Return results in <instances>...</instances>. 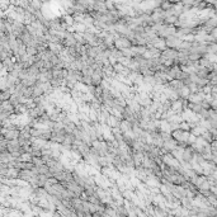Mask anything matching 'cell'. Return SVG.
Segmentation results:
<instances>
[{"mask_svg": "<svg viewBox=\"0 0 217 217\" xmlns=\"http://www.w3.org/2000/svg\"><path fill=\"white\" fill-rule=\"evenodd\" d=\"M48 47H50V50H51L53 53L62 52V48H61V46H60L59 43H52V42H50V43H48Z\"/></svg>", "mask_w": 217, "mask_h": 217, "instance_id": "obj_10", "label": "cell"}, {"mask_svg": "<svg viewBox=\"0 0 217 217\" xmlns=\"http://www.w3.org/2000/svg\"><path fill=\"white\" fill-rule=\"evenodd\" d=\"M36 53H37V48H36V47H27V55L34 56Z\"/></svg>", "mask_w": 217, "mask_h": 217, "instance_id": "obj_18", "label": "cell"}, {"mask_svg": "<svg viewBox=\"0 0 217 217\" xmlns=\"http://www.w3.org/2000/svg\"><path fill=\"white\" fill-rule=\"evenodd\" d=\"M189 88L188 87H183V88H180L179 90H176V93H178V95H180V97H183V98H189Z\"/></svg>", "mask_w": 217, "mask_h": 217, "instance_id": "obj_8", "label": "cell"}, {"mask_svg": "<svg viewBox=\"0 0 217 217\" xmlns=\"http://www.w3.org/2000/svg\"><path fill=\"white\" fill-rule=\"evenodd\" d=\"M179 128H180V130H184V131H187V130L189 128V125H188V123H185V122H183V123H180V125H179Z\"/></svg>", "mask_w": 217, "mask_h": 217, "instance_id": "obj_21", "label": "cell"}, {"mask_svg": "<svg viewBox=\"0 0 217 217\" xmlns=\"http://www.w3.org/2000/svg\"><path fill=\"white\" fill-rule=\"evenodd\" d=\"M180 108H182V102H179V100H175V102L172 103V109H173L174 112L180 111Z\"/></svg>", "mask_w": 217, "mask_h": 217, "instance_id": "obj_14", "label": "cell"}, {"mask_svg": "<svg viewBox=\"0 0 217 217\" xmlns=\"http://www.w3.org/2000/svg\"><path fill=\"white\" fill-rule=\"evenodd\" d=\"M107 122H108V126L113 127V128H119V126H121V122L118 121L117 117H114V116H109Z\"/></svg>", "mask_w": 217, "mask_h": 217, "instance_id": "obj_6", "label": "cell"}, {"mask_svg": "<svg viewBox=\"0 0 217 217\" xmlns=\"http://www.w3.org/2000/svg\"><path fill=\"white\" fill-rule=\"evenodd\" d=\"M160 130H161V132L169 133V135H172V131H173L169 121H160Z\"/></svg>", "mask_w": 217, "mask_h": 217, "instance_id": "obj_5", "label": "cell"}, {"mask_svg": "<svg viewBox=\"0 0 217 217\" xmlns=\"http://www.w3.org/2000/svg\"><path fill=\"white\" fill-rule=\"evenodd\" d=\"M176 19H178L176 15H173V17H168V18H165V20H166L168 23H174V22H176Z\"/></svg>", "mask_w": 217, "mask_h": 217, "instance_id": "obj_20", "label": "cell"}, {"mask_svg": "<svg viewBox=\"0 0 217 217\" xmlns=\"http://www.w3.org/2000/svg\"><path fill=\"white\" fill-rule=\"evenodd\" d=\"M74 28H75V30L77 33H83V32H85L88 28H87V26L84 24V23H77V24H75L74 26Z\"/></svg>", "mask_w": 217, "mask_h": 217, "instance_id": "obj_11", "label": "cell"}, {"mask_svg": "<svg viewBox=\"0 0 217 217\" xmlns=\"http://www.w3.org/2000/svg\"><path fill=\"white\" fill-rule=\"evenodd\" d=\"M213 38H217V29L213 30Z\"/></svg>", "mask_w": 217, "mask_h": 217, "instance_id": "obj_24", "label": "cell"}, {"mask_svg": "<svg viewBox=\"0 0 217 217\" xmlns=\"http://www.w3.org/2000/svg\"><path fill=\"white\" fill-rule=\"evenodd\" d=\"M74 37H75V40H76V42L79 43V44H85V38H84V34H80V33H76V34H74Z\"/></svg>", "mask_w": 217, "mask_h": 217, "instance_id": "obj_13", "label": "cell"}, {"mask_svg": "<svg viewBox=\"0 0 217 217\" xmlns=\"http://www.w3.org/2000/svg\"><path fill=\"white\" fill-rule=\"evenodd\" d=\"M18 173H19V172H18L17 169H13V168L10 169V168H9V170H8V176L15 178V176H18Z\"/></svg>", "mask_w": 217, "mask_h": 217, "instance_id": "obj_17", "label": "cell"}, {"mask_svg": "<svg viewBox=\"0 0 217 217\" xmlns=\"http://www.w3.org/2000/svg\"><path fill=\"white\" fill-rule=\"evenodd\" d=\"M196 73H197V75H198V76H201V77H202V76H203V77H206V76L208 75V69H207V67H205V66H203V67H198Z\"/></svg>", "mask_w": 217, "mask_h": 217, "instance_id": "obj_12", "label": "cell"}, {"mask_svg": "<svg viewBox=\"0 0 217 217\" xmlns=\"http://www.w3.org/2000/svg\"><path fill=\"white\" fill-rule=\"evenodd\" d=\"M162 161L166 162L169 166H174V168H179V161H178L175 158H173V155H165L164 158H162Z\"/></svg>", "mask_w": 217, "mask_h": 217, "instance_id": "obj_3", "label": "cell"}, {"mask_svg": "<svg viewBox=\"0 0 217 217\" xmlns=\"http://www.w3.org/2000/svg\"><path fill=\"white\" fill-rule=\"evenodd\" d=\"M74 17H70V15H66V17H65V20H66V24H69V26H70V24H73V23H74Z\"/></svg>", "mask_w": 217, "mask_h": 217, "instance_id": "obj_19", "label": "cell"}, {"mask_svg": "<svg viewBox=\"0 0 217 217\" xmlns=\"http://www.w3.org/2000/svg\"><path fill=\"white\" fill-rule=\"evenodd\" d=\"M183 160H193V155L190 154V151L189 150H185L184 151V154H183Z\"/></svg>", "mask_w": 217, "mask_h": 217, "instance_id": "obj_16", "label": "cell"}, {"mask_svg": "<svg viewBox=\"0 0 217 217\" xmlns=\"http://www.w3.org/2000/svg\"><path fill=\"white\" fill-rule=\"evenodd\" d=\"M208 52H217V44H212L211 47H208L207 48Z\"/></svg>", "mask_w": 217, "mask_h": 217, "instance_id": "obj_22", "label": "cell"}, {"mask_svg": "<svg viewBox=\"0 0 217 217\" xmlns=\"http://www.w3.org/2000/svg\"><path fill=\"white\" fill-rule=\"evenodd\" d=\"M142 162H144V166H146V168H152V166H155L154 161H152L150 158H145Z\"/></svg>", "mask_w": 217, "mask_h": 217, "instance_id": "obj_15", "label": "cell"}, {"mask_svg": "<svg viewBox=\"0 0 217 217\" xmlns=\"http://www.w3.org/2000/svg\"><path fill=\"white\" fill-rule=\"evenodd\" d=\"M164 149H165V150H170V151L175 150V149H176V141L174 140V138H172V140L164 142Z\"/></svg>", "mask_w": 217, "mask_h": 217, "instance_id": "obj_7", "label": "cell"}, {"mask_svg": "<svg viewBox=\"0 0 217 217\" xmlns=\"http://www.w3.org/2000/svg\"><path fill=\"white\" fill-rule=\"evenodd\" d=\"M183 154H184V151H183L182 149H175V150L172 151V155H173V156H174L178 161H182V160H183Z\"/></svg>", "mask_w": 217, "mask_h": 217, "instance_id": "obj_9", "label": "cell"}, {"mask_svg": "<svg viewBox=\"0 0 217 217\" xmlns=\"http://www.w3.org/2000/svg\"><path fill=\"white\" fill-rule=\"evenodd\" d=\"M166 42V46H169V47H180L182 46V41L179 40V38H176V37H168V41Z\"/></svg>", "mask_w": 217, "mask_h": 217, "instance_id": "obj_4", "label": "cell"}, {"mask_svg": "<svg viewBox=\"0 0 217 217\" xmlns=\"http://www.w3.org/2000/svg\"><path fill=\"white\" fill-rule=\"evenodd\" d=\"M114 46L117 47V50L122 51V50H126V48H131V47H132V43H131V41L128 40V38H126V37H119L118 40H116Z\"/></svg>", "mask_w": 217, "mask_h": 217, "instance_id": "obj_1", "label": "cell"}, {"mask_svg": "<svg viewBox=\"0 0 217 217\" xmlns=\"http://www.w3.org/2000/svg\"><path fill=\"white\" fill-rule=\"evenodd\" d=\"M3 136L6 137L9 141L12 140H17L20 136V132H18L17 130H6V128H3Z\"/></svg>", "mask_w": 217, "mask_h": 217, "instance_id": "obj_2", "label": "cell"}, {"mask_svg": "<svg viewBox=\"0 0 217 217\" xmlns=\"http://www.w3.org/2000/svg\"><path fill=\"white\" fill-rule=\"evenodd\" d=\"M147 184H149V185H155V184H156V180H152V179H149V180H147Z\"/></svg>", "mask_w": 217, "mask_h": 217, "instance_id": "obj_23", "label": "cell"}]
</instances>
